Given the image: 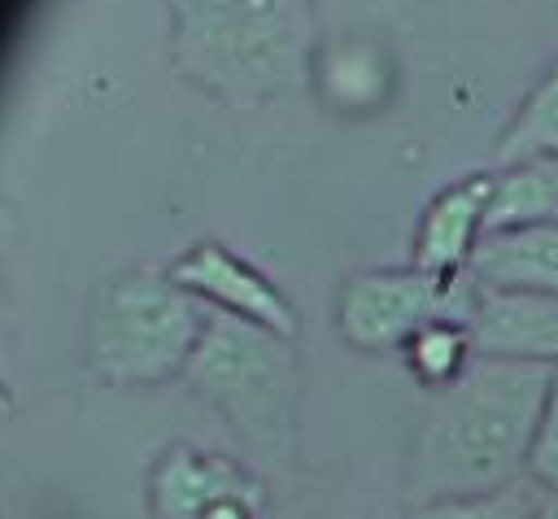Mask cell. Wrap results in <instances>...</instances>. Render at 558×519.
<instances>
[{"label":"cell","instance_id":"cell-1","mask_svg":"<svg viewBox=\"0 0 558 519\" xmlns=\"http://www.w3.org/2000/svg\"><path fill=\"white\" fill-rule=\"evenodd\" d=\"M554 366L475 358V366L445 393H432L410 458V506L493 493L527 480V449L549 393Z\"/></svg>","mask_w":558,"mask_h":519},{"label":"cell","instance_id":"cell-2","mask_svg":"<svg viewBox=\"0 0 558 519\" xmlns=\"http://www.w3.org/2000/svg\"><path fill=\"white\" fill-rule=\"evenodd\" d=\"M209 314L170 275H113L87 318V366L109 388L183 379Z\"/></svg>","mask_w":558,"mask_h":519},{"label":"cell","instance_id":"cell-3","mask_svg":"<svg viewBox=\"0 0 558 519\" xmlns=\"http://www.w3.org/2000/svg\"><path fill=\"white\" fill-rule=\"evenodd\" d=\"M183 384L209 401L244 440L257 449H279L296 419V353L292 340L231 318L209 314Z\"/></svg>","mask_w":558,"mask_h":519},{"label":"cell","instance_id":"cell-4","mask_svg":"<svg viewBox=\"0 0 558 519\" xmlns=\"http://www.w3.org/2000/svg\"><path fill=\"white\" fill-rule=\"evenodd\" d=\"M187 48L205 79L244 100L266 96L301 48L305 0H187Z\"/></svg>","mask_w":558,"mask_h":519},{"label":"cell","instance_id":"cell-5","mask_svg":"<svg viewBox=\"0 0 558 519\" xmlns=\"http://www.w3.org/2000/svg\"><path fill=\"white\" fill-rule=\"evenodd\" d=\"M475 297H480V283L471 279V270L449 279L427 275L418 266L362 270L340 288L336 327H340V340L362 353H392V349H405L410 336L436 318L466 323Z\"/></svg>","mask_w":558,"mask_h":519},{"label":"cell","instance_id":"cell-6","mask_svg":"<svg viewBox=\"0 0 558 519\" xmlns=\"http://www.w3.org/2000/svg\"><path fill=\"white\" fill-rule=\"evenodd\" d=\"M183 292H192L196 301H209L218 314H231V318H244V323H257L283 340L296 336L301 318H296V305L257 270L248 266L240 253H231L227 244H196L187 249L170 270H166Z\"/></svg>","mask_w":558,"mask_h":519},{"label":"cell","instance_id":"cell-7","mask_svg":"<svg viewBox=\"0 0 558 519\" xmlns=\"http://www.w3.org/2000/svg\"><path fill=\"white\" fill-rule=\"evenodd\" d=\"M266 502L262 475L240 467L227 454H205L192 445H170L148 471V510L153 519H205L218 502Z\"/></svg>","mask_w":558,"mask_h":519},{"label":"cell","instance_id":"cell-8","mask_svg":"<svg viewBox=\"0 0 558 519\" xmlns=\"http://www.w3.org/2000/svg\"><path fill=\"white\" fill-rule=\"evenodd\" d=\"M466 327L475 340V358L558 366V297L480 288Z\"/></svg>","mask_w":558,"mask_h":519},{"label":"cell","instance_id":"cell-9","mask_svg":"<svg viewBox=\"0 0 558 519\" xmlns=\"http://www.w3.org/2000/svg\"><path fill=\"white\" fill-rule=\"evenodd\" d=\"M488 196H493V174H471L458 179L449 188H440L414 231V262L427 275H462L484 240V214H488Z\"/></svg>","mask_w":558,"mask_h":519},{"label":"cell","instance_id":"cell-10","mask_svg":"<svg viewBox=\"0 0 558 519\" xmlns=\"http://www.w3.org/2000/svg\"><path fill=\"white\" fill-rule=\"evenodd\" d=\"M466 270L480 288H493V292L558 297V222L484 236Z\"/></svg>","mask_w":558,"mask_h":519},{"label":"cell","instance_id":"cell-11","mask_svg":"<svg viewBox=\"0 0 558 519\" xmlns=\"http://www.w3.org/2000/svg\"><path fill=\"white\" fill-rule=\"evenodd\" d=\"M541 222H558V157H527L493 170L484 236Z\"/></svg>","mask_w":558,"mask_h":519},{"label":"cell","instance_id":"cell-12","mask_svg":"<svg viewBox=\"0 0 558 519\" xmlns=\"http://www.w3.org/2000/svg\"><path fill=\"white\" fill-rule=\"evenodd\" d=\"M314 79L323 87V96L344 109V113H366L375 105H384V96L392 92V65L375 44L349 39V44H331L323 48Z\"/></svg>","mask_w":558,"mask_h":519},{"label":"cell","instance_id":"cell-13","mask_svg":"<svg viewBox=\"0 0 558 519\" xmlns=\"http://www.w3.org/2000/svg\"><path fill=\"white\" fill-rule=\"evenodd\" d=\"M527 157H558V61L527 87L506 131L493 140V170Z\"/></svg>","mask_w":558,"mask_h":519},{"label":"cell","instance_id":"cell-14","mask_svg":"<svg viewBox=\"0 0 558 519\" xmlns=\"http://www.w3.org/2000/svg\"><path fill=\"white\" fill-rule=\"evenodd\" d=\"M405 353V371L427 388V393H445L453 388L471 366H475V340L471 327L458 318H436L423 331L410 336Z\"/></svg>","mask_w":558,"mask_h":519},{"label":"cell","instance_id":"cell-15","mask_svg":"<svg viewBox=\"0 0 558 519\" xmlns=\"http://www.w3.org/2000/svg\"><path fill=\"white\" fill-rule=\"evenodd\" d=\"M549 502H541V488L532 480H514L493 493H466V497H440L410 506V519H536Z\"/></svg>","mask_w":558,"mask_h":519},{"label":"cell","instance_id":"cell-16","mask_svg":"<svg viewBox=\"0 0 558 519\" xmlns=\"http://www.w3.org/2000/svg\"><path fill=\"white\" fill-rule=\"evenodd\" d=\"M527 480L541 493L558 497V366H554V379H549V393H545V406L536 419V436L527 449Z\"/></svg>","mask_w":558,"mask_h":519},{"label":"cell","instance_id":"cell-17","mask_svg":"<svg viewBox=\"0 0 558 519\" xmlns=\"http://www.w3.org/2000/svg\"><path fill=\"white\" fill-rule=\"evenodd\" d=\"M262 502H244V497H231V502H218L205 519H257Z\"/></svg>","mask_w":558,"mask_h":519},{"label":"cell","instance_id":"cell-18","mask_svg":"<svg viewBox=\"0 0 558 519\" xmlns=\"http://www.w3.org/2000/svg\"><path fill=\"white\" fill-rule=\"evenodd\" d=\"M4 414H9V388L0 384V419H4Z\"/></svg>","mask_w":558,"mask_h":519},{"label":"cell","instance_id":"cell-19","mask_svg":"<svg viewBox=\"0 0 558 519\" xmlns=\"http://www.w3.org/2000/svg\"><path fill=\"white\" fill-rule=\"evenodd\" d=\"M536 519H558V506H545V510H541Z\"/></svg>","mask_w":558,"mask_h":519}]
</instances>
